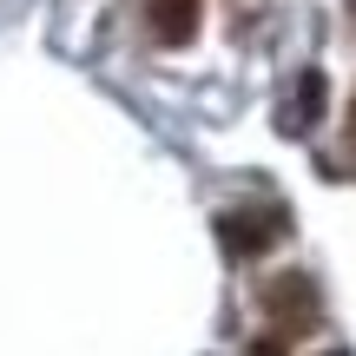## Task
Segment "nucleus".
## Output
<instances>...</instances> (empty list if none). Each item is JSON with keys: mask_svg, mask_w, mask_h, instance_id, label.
Instances as JSON below:
<instances>
[{"mask_svg": "<svg viewBox=\"0 0 356 356\" xmlns=\"http://www.w3.org/2000/svg\"><path fill=\"white\" fill-rule=\"evenodd\" d=\"M284 238H291V211L284 204H257V211H225L218 218V244H225L231 264H251V257H264Z\"/></svg>", "mask_w": 356, "mask_h": 356, "instance_id": "f257e3e1", "label": "nucleus"}, {"mask_svg": "<svg viewBox=\"0 0 356 356\" xmlns=\"http://www.w3.org/2000/svg\"><path fill=\"white\" fill-rule=\"evenodd\" d=\"M257 304H264L270 330H304V323H317V284L304 277V270H277V277L257 284Z\"/></svg>", "mask_w": 356, "mask_h": 356, "instance_id": "f03ea898", "label": "nucleus"}, {"mask_svg": "<svg viewBox=\"0 0 356 356\" xmlns=\"http://www.w3.org/2000/svg\"><path fill=\"white\" fill-rule=\"evenodd\" d=\"M204 20V0H145V26L159 47H191Z\"/></svg>", "mask_w": 356, "mask_h": 356, "instance_id": "7ed1b4c3", "label": "nucleus"}, {"mask_svg": "<svg viewBox=\"0 0 356 356\" xmlns=\"http://www.w3.org/2000/svg\"><path fill=\"white\" fill-rule=\"evenodd\" d=\"M323 92H330V86H323V73H304V79L291 86V99L277 106V132L304 139V132H310V126L323 119Z\"/></svg>", "mask_w": 356, "mask_h": 356, "instance_id": "20e7f679", "label": "nucleus"}, {"mask_svg": "<svg viewBox=\"0 0 356 356\" xmlns=\"http://www.w3.org/2000/svg\"><path fill=\"white\" fill-rule=\"evenodd\" d=\"M244 356H291V350H284V330H270V337H257V343L244 350Z\"/></svg>", "mask_w": 356, "mask_h": 356, "instance_id": "39448f33", "label": "nucleus"}, {"mask_svg": "<svg viewBox=\"0 0 356 356\" xmlns=\"http://www.w3.org/2000/svg\"><path fill=\"white\" fill-rule=\"evenodd\" d=\"M350 139H356V119H350Z\"/></svg>", "mask_w": 356, "mask_h": 356, "instance_id": "423d86ee", "label": "nucleus"}]
</instances>
